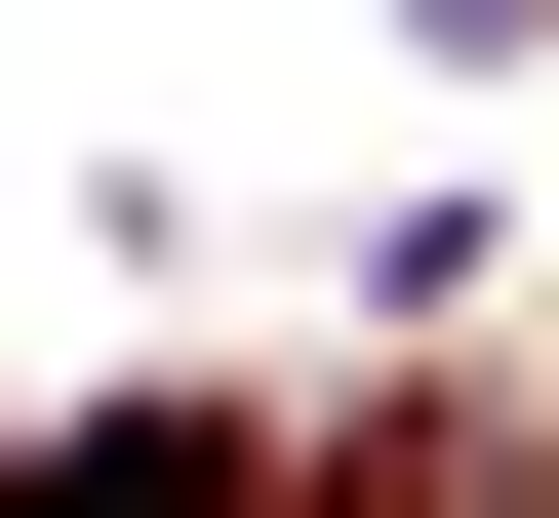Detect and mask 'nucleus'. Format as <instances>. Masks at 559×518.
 Instances as JSON below:
<instances>
[{
	"instance_id": "1",
	"label": "nucleus",
	"mask_w": 559,
	"mask_h": 518,
	"mask_svg": "<svg viewBox=\"0 0 559 518\" xmlns=\"http://www.w3.org/2000/svg\"><path fill=\"white\" fill-rule=\"evenodd\" d=\"M440 40H520V0H440Z\"/></svg>"
}]
</instances>
